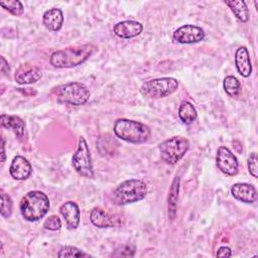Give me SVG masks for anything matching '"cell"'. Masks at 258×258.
<instances>
[{"label": "cell", "instance_id": "6da1fadb", "mask_svg": "<svg viewBox=\"0 0 258 258\" xmlns=\"http://www.w3.org/2000/svg\"><path fill=\"white\" fill-rule=\"evenodd\" d=\"M94 46L92 44H82L56 50L51 53L49 62L54 68H74L82 64L92 54Z\"/></svg>", "mask_w": 258, "mask_h": 258}, {"label": "cell", "instance_id": "7a4b0ae2", "mask_svg": "<svg viewBox=\"0 0 258 258\" xmlns=\"http://www.w3.org/2000/svg\"><path fill=\"white\" fill-rule=\"evenodd\" d=\"M20 213L29 222H35L43 218L49 210V200L45 194L39 190L27 192L20 202Z\"/></svg>", "mask_w": 258, "mask_h": 258}, {"label": "cell", "instance_id": "3957f363", "mask_svg": "<svg viewBox=\"0 0 258 258\" xmlns=\"http://www.w3.org/2000/svg\"><path fill=\"white\" fill-rule=\"evenodd\" d=\"M147 194L146 183L141 179L131 178L121 182L112 192V201L115 205L124 206L141 201Z\"/></svg>", "mask_w": 258, "mask_h": 258}, {"label": "cell", "instance_id": "277c9868", "mask_svg": "<svg viewBox=\"0 0 258 258\" xmlns=\"http://www.w3.org/2000/svg\"><path fill=\"white\" fill-rule=\"evenodd\" d=\"M114 132L117 137L130 143H143L150 136L147 125L128 119H117L114 123Z\"/></svg>", "mask_w": 258, "mask_h": 258}, {"label": "cell", "instance_id": "5b68a950", "mask_svg": "<svg viewBox=\"0 0 258 258\" xmlns=\"http://www.w3.org/2000/svg\"><path fill=\"white\" fill-rule=\"evenodd\" d=\"M55 95L56 99L61 103L81 106L89 100L90 91L84 84L73 82L58 86L55 90Z\"/></svg>", "mask_w": 258, "mask_h": 258}, {"label": "cell", "instance_id": "8992f818", "mask_svg": "<svg viewBox=\"0 0 258 258\" xmlns=\"http://www.w3.org/2000/svg\"><path fill=\"white\" fill-rule=\"evenodd\" d=\"M158 148L163 161L168 164H175L184 156L188 150L189 142L184 137L173 136L161 142Z\"/></svg>", "mask_w": 258, "mask_h": 258}, {"label": "cell", "instance_id": "52a82bcc", "mask_svg": "<svg viewBox=\"0 0 258 258\" xmlns=\"http://www.w3.org/2000/svg\"><path fill=\"white\" fill-rule=\"evenodd\" d=\"M178 88V83L173 78H160L149 80L142 84L140 92L149 98H163L174 93Z\"/></svg>", "mask_w": 258, "mask_h": 258}, {"label": "cell", "instance_id": "ba28073f", "mask_svg": "<svg viewBox=\"0 0 258 258\" xmlns=\"http://www.w3.org/2000/svg\"><path fill=\"white\" fill-rule=\"evenodd\" d=\"M72 163L80 175L87 178L94 177L91 153L84 137H80L78 148L72 157Z\"/></svg>", "mask_w": 258, "mask_h": 258}, {"label": "cell", "instance_id": "9c48e42d", "mask_svg": "<svg viewBox=\"0 0 258 258\" xmlns=\"http://www.w3.org/2000/svg\"><path fill=\"white\" fill-rule=\"evenodd\" d=\"M172 37L179 43H197L205 38V31L200 26L185 24L177 28L173 32Z\"/></svg>", "mask_w": 258, "mask_h": 258}, {"label": "cell", "instance_id": "30bf717a", "mask_svg": "<svg viewBox=\"0 0 258 258\" xmlns=\"http://www.w3.org/2000/svg\"><path fill=\"white\" fill-rule=\"evenodd\" d=\"M217 166L227 175H235L238 172V160L236 156L225 146H220L217 152Z\"/></svg>", "mask_w": 258, "mask_h": 258}, {"label": "cell", "instance_id": "8fae6325", "mask_svg": "<svg viewBox=\"0 0 258 258\" xmlns=\"http://www.w3.org/2000/svg\"><path fill=\"white\" fill-rule=\"evenodd\" d=\"M231 194L236 200L247 204H252L257 200V190L251 183L237 182L232 185Z\"/></svg>", "mask_w": 258, "mask_h": 258}, {"label": "cell", "instance_id": "7c38bea8", "mask_svg": "<svg viewBox=\"0 0 258 258\" xmlns=\"http://www.w3.org/2000/svg\"><path fill=\"white\" fill-rule=\"evenodd\" d=\"M143 30V26L140 22L134 20H125L118 22L114 28V33L121 38H132L139 35Z\"/></svg>", "mask_w": 258, "mask_h": 258}, {"label": "cell", "instance_id": "4fadbf2b", "mask_svg": "<svg viewBox=\"0 0 258 258\" xmlns=\"http://www.w3.org/2000/svg\"><path fill=\"white\" fill-rule=\"evenodd\" d=\"M9 171L11 176L14 179L22 180V179H26L31 174L32 167L30 162L26 158H24L23 156L17 155L12 159Z\"/></svg>", "mask_w": 258, "mask_h": 258}, {"label": "cell", "instance_id": "5bb4252c", "mask_svg": "<svg viewBox=\"0 0 258 258\" xmlns=\"http://www.w3.org/2000/svg\"><path fill=\"white\" fill-rule=\"evenodd\" d=\"M42 74L38 67L22 64L15 74V81L20 85H27L37 82Z\"/></svg>", "mask_w": 258, "mask_h": 258}, {"label": "cell", "instance_id": "9a60e30c", "mask_svg": "<svg viewBox=\"0 0 258 258\" xmlns=\"http://www.w3.org/2000/svg\"><path fill=\"white\" fill-rule=\"evenodd\" d=\"M90 220L96 227L99 228H108V227H115L119 225V219L109 214L108 212L100 209L94 208L90 214Z\"/></svg>", "mask_w": 258, "mask_h": 258}, {"label": "cell", "instance_id": "2e32d148", "mask_svg": "<svg viewBox=\"0 0 258 258\" xmlns=\"http://www.w3.org/2000/svg\"><path fill=\"white\" fill-rule=\"evenodd\" d=\"M61 216L64 218L69 229H76L80 224L81 214L78 205L75 202L69 201L62 204L59 208Z\"/></svg>", "mask_w": 258, "mask_h": 258}, {"label": "cell", "instance_id": "e0dca14e", "mask_svg": "<svg viewBox=\"0 0 258 258\" xmlns=\"http://www.w3.org/2000/svg\"><path fill=\"white\" fill-rule=\"evenodd\" d=\"M235 64L238 73L245 78H248L252 73V64L249 51L245 46H241L235 53Z\"/></svg>", "mask_w": 258, "mask_h": 258}, {"label": "cell", "instance_id": "ac0fdd59", "mask_svg": "<svg viewBox=\"0 0 258 258\" xmlns=\"http://www.w3.org/2000/svg\"><path fill=\"white\" fill-rule=\"evenodd\" d=\"M42 22L47 29L51 31H58L63 24L62 11L58 8L46 10L42 15Z\"/></svg>", "mask_w": 258, "mask_h": 258}, {"label": "cell", "instance_id": "d6986e66", "mask_svg": "<svg viewBox=\"0 0 258 258\" xmlns=\"http://www.w3.org/2000/svg\"><path fill=\"white\" fill-rule=\"evenodd\" d=\"M0 122H1L2 127L12 130L18 138H21L23 136L25 124H24L23 120L21 118H19L18 116L2 114Z\"/></svg>", "mask_w": 258, "mask_h": 258}, {"label": "cell", "instance_id": "ffe728a7", "mask_svg": "<svg viewBox=\"0 0 258 258\" xmlns=\"http://www.w3.org/2000/svg\"><path fill=\"white\" fill-rule=\"evenodd\" d=\"M178 117L182 121V123L189 125L197 119L198 113L191 103L183 101L178 108Z\"/></svg>", "mask_w": 258, "mask_h": 258}, {"label": "cell", "instance_id": "44dd1931", "mask_svg": "<svg viewBox=\"0 0 258 258\" xmlns=\"http://www.w3.org/2000/svg\"><path fill=\"white\" fill-rule=\"evenodd\" d=\"M225 4L229 6L231 11L234 13V15L242 22H247L249 19V10L247 8V5L244 1L239 0H231V1H225Z\"/></svg>", "mask_w": 258, "mask_h": 258}, {"label": "cell", "instance_id": "7402d4cb", "mask_svg": "<svg viewBox=\"0 0 258 258\" xmlns=\"http://www.w3.org/2000/svg\"><path fill=\"white\" fill-rule=\"evenodd\" d=\"M179 190V177H175L171 183L168 195V216L170 220H173L176 213V203Z\"/></svg>", "mask_w": 258, "mask_h": 258}, {"label": "cell", "instance_id": "603a6c76", "mask_svg": "<svg viewBox=\"0 0 258 258\" xmlns=\"http://www.w3.org/2000/svg\"><path fill=\"white\" fill-rule=\"evenodd\" d=\"M223 87L225 92L230 96V97H237L240 92H241V84L237 78L234 76H228L225 78Z\"/></svg>", "mask_w": 258, "mask_h": 258}, {"label": "cell", "instance_id": "cb8c5ba5", "mask_svg": "<svg viewBox=\"0 0 258 258\" xmlns=\"http://www.w3.org/2000/svg\"><path fill=\"white\" fill-rule=\"evenodd\" d=\"M0 5L15 16H19L23 13V5L18 0L0 1Z\"/></svg>", "mask_w": 258, "mask_h": 258}, {"label": "cell", "instance_id": "d4e9b609", "mask_svg": "<svg viewBox=\"0 0 258 258\" xmlns=\"http://www.w3.org/2000/svg\"><path fill=\"white\" fill-rule=\"evenodd\" d=\"M57 256L58 257H86V256H90V255L88 253H85L82 250L78 249L77 247L64 246L59 250Z\"/></svg>", "mask_w": 258, "mask_h": 258}, {"label": "cell", "instance_id": "484cf974", "mask_svg": "<svg viewBox=\"0 0 258 258\" xmlns=\"http://www.w3.org/2000/svg\"><path fill=\"white\" fill-rule=\"evenodd\" d=\"M12 200L4 191H1V216L9 218L12 213Z\"/></svg>", "mask_w": 258, "mask_h": 258}, {"label": "cell", "instance_id": "4316f807", "mask_svg": "<svg viewBox=\"0 0 258 258\" xmlns=\"http://www.w3.org/2000/svg\"><path fill=\"white\" fill-rule=\"evenodd\" d=\"M43 227L44 229H47V230H51V231H56V230H59L60 227H61V222L59 220V218L57 216H50L48 217L44 223H43Z\"/></svg>", "mask_w": 258, "mask_h": 258}, {"label": "cell", "instance_id": "83f0119b", "mask_svg": "<svg viewBox=\"0 0 258 258\" xmlns=\"http://www.w3.org/2000/svg\"><path fill=\"white\" fill-rule=\"evenodd\" d=\"M248 168L250 174L253 177H257V155L255 152H252L248 157Z\"/></svg>", "mask_w": 258, "mask_h": 258}, {"label": "cell", "instance_id": "f1b7e54d", "mask_svg": "<svg viewBox=\"0 0 258 258\" xmlns=\"http://www.w3.org/2000/svg\"><path fill=\"white\" fill-rule=\"evenodd\" d=\"M216 255L218 257H230L232 255V252H231V249L229 247L223 246V247H220L218 249Z\"/></svg>", "mask_w": 258, "mask_h": 258}, {"label": "cell", "instance_id": "f546056e", "mask_svg": "<svg viewBox=\"0 0 258 258\" xmlns=\"http://www.w3.org/2000/svg\"><path fill=\"white\" fill-rule=\"evenodd\" d=\"M10 69L8 66V62L6 61V59L4 58V56H1V72L3 75H7L9 73Z\"/></svg>", "mask_w": 258, "mask_h": 258}, {"label": "cell", "instance_id": "4dcf8cb0", "mask_svg": "<svg viewBox=\"0 0 258 258\" xmlns=\"http://www.w3.org/2000/svg\"><path fill=\"white\" fill-rule=\"evenodd\" d=\"M2 140V143H1V161H5V140H4V137L2 136L1 138Z\"/></svg>", "mask_w": 258, "mask_h": 258}]
</instances>
